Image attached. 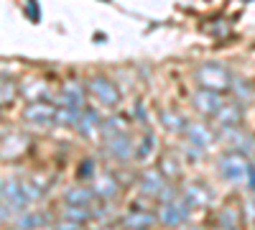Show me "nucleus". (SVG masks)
Wrapping results in <instances>:
<instances>
[{"instance_id":"4","label":"nucleus","mask_w":255,"mask_h":230,"mask_svg":"<svg viewBox=\"0 0 255 230\" xmlns=\"http://www.w3.org/2000/svg\"><path fill=\"white\" fill-rule=\"evenodd\" d=\"M87 90H90V95L100 102L102 108H115L120 102V90L113 85L108 77H102V74H95L87 82Z\"/></svg>"},{"instance_id":"9","label":"nucleus","mask_w":255,"mask_h":230,"mask_svg":"<svg viewBox=\"0 0 255 230\" xmlns=\"http://www.w3.org/2000/svg\"><path fill=\"white\" fill-rule=\"evenodd\" d=\"M191 105H194V110H197L199 115L215 118L217 110L222 108V92H212V90L199 87V90L194 92V97H191Z\"/></svg>"},{"instance_id":"11","label":"nucleus","mask_w":255,"mask_h":230,"mask_svg":"<svg viewBox=\"0 0 255 230\" xmlns=\"http://www.w3.org/2000/svg\"><path fill=\"white\" fill-rule=\"evenodd\" d=\"M100 125H102V118H100L97 110L82 108V113H79V118H77V123H74V128L79 131V136L92 138L95 133H100Z\"/></svg>"},{"instance_id":"28","label":"nucleus","mask_w":255,"mask_h":230,"mask_svg":"<svg viewBox=\"0 0 255 230\" xmlns=\"http://www.w3.org/2000/svg\"><path fill=\"white\" fill-rule=\"evenodd\" d=\"M153 143H156V141H153V136H151V133H145V141H143V143L138 146V149H135V154H133V156H138V159H148V156H151Z\"/></svg>"},{"instance_id":"21","label":"nucleus","mask_w":255,"mask_h":230,"mask_svg":"<svg viewBox=\"0 0 255 230\" xmlns=\"http://www.w3.org/2000/svg\"><path fill=\"white\" fill-rule=\"evenodd\" d=\"M161 123H163L166 131L184 133V128H186L189 120H184V115H179V113H174V110H161Z\"/></svg>"},{"instance_id":"27","label":"nucleus","mask_w":255,"mask_h":230,"mask_svg":"<svg viewBox=\"0 0 255 230\" xmlns=\"http://www.w3.org/2000/svg\"><path fill=\"white\" fill-rule=\"evenodd\" d=\"M230 90H235L238 100H253V87L248 85V82H240V79H232Z\"/></svg>"},{"instance_id":"8","label":"nucleus","mask_w":255,"mask_h":230,"mask_svg":"<svg viewBox=\"0 0 255 230\" xmlns=\"http://www.w3.org/2000/svg\"><path fill=\"white\" fill-rule=\"evenodd\" d=\"M102 141H105V151H108V156L115 159V161H128V159H133V154H135V146H133L130 136H128L125 131L115 133V136H108Z\"/></svg>"},{"instance_id":"24","label":"nucleus","mask_w":255,"mask_h":230,"mask_svg":"<svg viewBox=\"0 0 255 230\" xmlns=\"http://www.w3.org/2000/svg\"><path fill=\"white\" fill-rule=\"evenodd\" d=\"M15 95H18V87H15V82H10V79H0V108H5V105H10V102L15 100Z\"/></svg>"},{"instance_id":"23","label":"nucleus","mask_w":255,"mask_h":230,"mask_svg":"<svg viewBox=\"0 0 255 230\" xmlns=\"http://www.w3.org/2000/svg\"><path fill=\"white\" fill-rule=\"evenodd\" d=\"M79 113H82V110H74V108H69V105H61V108H56V113H54V125H74L77 118H79Z\"/></svg>"},{"instance_id":"22","label":"nucleus","mask_w":255,"mask_h":230,"mask_svg":"<svg viewBox=\"0 0 255 230\" xmlns=\"http://www.w3.org/2000/svg\"><path fill=\"white\" fill-rule=\"evenodd\" d=\"M41 225H46V215H38V213H20L18 218V230H36Z\"/></svg>"},{"instance_id":"31","label":"nucleus","mask_w":255,"mask_h":230,"mask_svg":"<svg viewBox=\"0 0 255 230\" xmlns=\"http://www.w3.org/2000/svg\"><path fill=\"white\" fill-rule=\"evenodd\" d=\"M56 230H79V228H77V225H69V223H61Z\"/></svg>"},{"instance_id":"7","label":"nucleus","mask_w":255,"mask_h":230,"mask_svg":"<svg viewBox=\"0 0 255 230\" xmlns=\"http://www.w3.org/2000/svg\"><path fill=\"white\" fill-rule=\"evenodd\" d=\"M54 113H56V108L49 105L46 100H33L31 105L23 110V118H26V123L36 125V128H51L54 125Z\"/></svg>"},{"instance_id":"25","label":"nucleus","mask_w":255,"mask_h":230,"mask_svg":"<svg viewBox=\"0 0 255 230\" xmlns=\"http://www.w3.org/2000/svg\"><path fill=\"white\" fill-rule=\"evenodd\" d=\"M20 92H23V95H26V97L33 102V100H41V97H44V92H46V85H44L41 79H33V82H26V85L20 87Z\"/></svg>"},{"instance_id":"26","label":"nucleus","mask_w":255,"mask_h":230,"mask_svg":"<svg viewBox=\"0 0 255 230\" xmlns=\"http://www.w3.org/2000/svg\"><path fill=\"white\" fill-rule=\"evenodd\" d=\"M179 172H181V166H179V161H176V156H163L161 159V174L163 177H179Z\"/></svg>"},{"instance_id":"15","label":"nucleus","mask_w":255,"mask_h":230,"mask_svg":"<svg viewBox=\"0 0 255 230\" xmlns=\"http://www.w3.org/2000/svg\"><path fill=\"white\" fill-rule=\"evenodd\" d=\"M163 187H166V177H163L161 172H156V169L143 172V177H140V192H143V195H153V197H158Z\"/></svg>"},{"instance_id":"1","label":"nucleus","mask_w":255,"mask_h":230,"mask_svg":"<svg viewBox=\"0 0 255 230\" xmlns=\"http://www.w3.org/2000/svg\"><path fill=\"white\" fill-rule=\"evenodd\" d=\"M217 169H220V177H222L225 182L245 184L248 177H250L253 164H250V159H248L245 154H240V151H227L225 156H220Z\"/></svg>"},{"instance_id":"29","label":"nucleus","mask_w":255,"mask_h":230,"mask_svg":"<svg viewBox=\"0 0 255 230\" xmlns=\"http://www.w3.org/2000/svg\"><path fill=\"white\" fill-rule=\"evenodd\" d=\"M92 166H95L92 161H84V164L79 166V177H92V172H90V169H92Z\"/></svg>"},{"instance_id":"20","label":"nucleus","mask_w":255,"mask_h":230,"mask_svg":"<svg viewBox=\"0 0 255 230\" xmlns=\"http://www.w3.org/2000/svg\"><path fill=\"white\" fill-rule=\"evenodd\" d=\"M156 223V218L151 215V213H128L125 218H123V225L128 228V230H148Z\"/></svg>"},{"instance_id":"14","label":"nucleus","mask_w":255,"mask_h":230,"mask_svg":"<svg viewBox=\"0 0 255 230\" xmlns=\"http://www.w3.org/2000/svg\"><path fill=\"white\" fill-rule=\"evenodd\" d=\"M215 120L222 125V128H235V125L243 123V105H238V102H222V108L217 110Z\"/></svg>"},{"instance_id":"18","label":"nucleus","mask_w":255,"mask_h":230,"mask_svg":"<svg viewBox=\"0 0 255 230\" xmlns=\"http://www.w3.org/2000/svg\"><path fill=\"white\" fill-rule=\"evenodd\" d=\"M61 105H69L74 110H82V108H87L84 105V87L82 85H67L61 90Z\"/></svg>"},{"instance_id":"5","label":"nucleus","mask_w":255,"mask_h":230,"mask_svg":"<svg viewBox=\"0 0 255 230\" xmlns=\"http://www.w3.org/2000/svg\"><path fill=\"white\" fill-rule=\"evenodd\" d=\"M220 141L227 146L230 151H240V154H245V156L255 151V138H253L248 131H243L240 125H235V128H222Z\"/></svg>"},{"instance_id":"2","label":"nucleus","mask_w":255,"mask_h":230,"mask_svg":"<svg viewBox=\"0 0 255 230\" xmlns=\"http://www.w3.org/2000/svg\"><path fill=\"white\" fill-rule=\"evenodd\" d=\"M197 82L199 87L204 90H212V92H227L230 85H232V74L225 64H217V61H207L197 69Z\"/></svg>"},{"instance_id":"3","label":"nucleus","mask_w":255,"mask_h":230,"mask_svg":"<svg viewBox=\"0 0 255 230\" xmlns=\"http://www.w3.org/2000/svg\"><path fill=\"white\" fill-rule=\"evenodd\" d=\"M0 200H3L10 210H23V207L31 205V195H28V187L26 182L20 179H5L0 184Z\"/></svg>"},{"instance_id":"17","label":"nucleus","mask_w":255,"mask_h":230,"mask_svg":"<svg viewBox=\"0 0 255 230\" xmlns=\"http://www.w3.org/2000/svg\"><path fill=\"white\" fill-rule=\"evenodd\" d=\"M90 218H92L90 207H79V205H64V210H61V220H64V223H69V225H77V228H82V225L87 223Z\"/></svg>"},{"instance_id":"13","label":"nucleus","mask_w":255,"mask_h":230,"mask_svg":"<svg viewBox=\"0 0 255 230\" xmlns=\"http://www.w3.org/2000/svg\"><path fill=\"white\" fill-rule=\"evenodd\" d=\"M95 197H102V200H115L118 192H120V184H118V177L102 172L95 177Z\"/></svg>"},{"instance_id":"16","label":"nucleus","mask_w":255,"mask_h":230,"mask_svg":"<svg viewBox=\"0 0 255 230\" xmlns=\"http://www.w3.org/2000/svg\"><path fill=\"white\" fill-rule=\"evenodd\" d=\"M181 197H184V202L189 207H207L209 200H212L209 197V190H207V187H202V184H186Z\"/></svg>"},{"instance_id":"30","label":"nucleus","mask_w":255,"mask_h":230,"mask_svg":"<svg viewBox=\"0 0 255 230\" xmlns=\"http://www.w3.org/2000/svg\"><path fill=\"white\" fill-rule=\"evenodd\" d=\"M245 210H248V213H245V218H248V220H255V200H248Z\"/></svg>"},{"instance_id":"19","label":"nucleus","mask_w":255,"mask_h":230,"mask_svg":"<svg viewBox=\"0 0 255 230\" xmlns=\"http://www.w3.org/2000/svg\"><path fill=\"white\" fill-rule=\"evenodd\" d=\"M95 200V192L87 190V187H74V190H67L64 195V205H79V207H90Z\"/></svg>"},{"instance_id":"10","label":"nucleus","mask_w":255,"mask_h":230,"mask_svg":"<svg viewBox=\"0 0 255 230\" xmlns=\"http://www.w3.org/2000/svg\"><path fill=\"white\" fill-rule=\"evenodd\" d=\"M184 136L189 138V143L191 146H197L199 151H204V149H209L212 143L217 141V136L212 133L204 123H186V128H184Z\"/></svg>"},{"instance_id":"6","label":"nucleus","mask_w":255,"mask_h":230,"mask_svg":"<svg viewBox=\"0 0 255 230\" xmlns=\"http://www.w3.org/2000/svg\"><path fill=\"white\" fill-rule=\"evenodd\" d=\"M186 218H189V205L184 202L181 195L174 197V200H168V202H163L161 215H158V220H161L166 228H179V225L186 223Z\"/></svg>"},{"instance_id":"12","label":"nucleus","mask_w":255,"mask_h":230,"mask_svg":"<svg viewBox=\"0 0 255 230\" xmlns=\"http://www.w3.org/2000/svg\"><path fill=\"white\" fill-rule=\"evenodd\" d=\"M26 146H28V138L20 131L8 133V136L0 138V156H3V159H15V156H20L26 151Z\"/></svg>"}]
</instances>
